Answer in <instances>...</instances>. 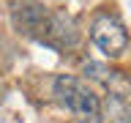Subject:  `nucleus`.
<instances>
[{
    "label": "nucleus",
    "instance_id": "nucleus-1",
    "mask_svg": "<svg viewBox=\"0 0 131 123\" xmlns=\"http://www.w3.org/2000/svg\"><path fill=\"white\" fill-rule=\"evenodd\" d=\"M55 98L66 109L79 115L85 123H101L98 120L101 118V101L82 79H77L71 74H60L55 79Z\"/></svg>",
    "mask_w": 131,
    "mask_h": 123
},
{
    "label": "nucleus",
    "instance_id": "nucleus-2",
    "mask_svg": "<svg viewBox=\"0 0 131 123\" xmlns=\"http://www.w3.org/2000/svg\"><path fill=\"white\" fill-rule=\"evenodd\" d=\"M90 38L106 57H120L126 49H128V30L126 25L117 19L109 11H101V14L93 16L90 22Z\"/></svg>",
    "mask_w": 131,
    "mask_h": 123
},
{
    "label": "nucleus",
    "instance_id": "nucleus-3",
    "mask_svg": "<svg viewBox=\"0 0 131 123\" xmlns=\"http://www.w3.org/2000/svg\"><path fill=\"white\" fill-rule=\"evenodd\" d=\"M11 16L19 30H25L27 36H36V38H47L49 30V19L52 16L44 11L38 0H11Z\"/></svg>",
    "mask_w": 131,
    "mask_h": 123
}]
</instances>
